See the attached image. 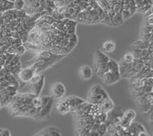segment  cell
Listing matches in <instances>:
<instances>
[{
  "instance_id": "9c48e42d",
  "label": "cell",
  "mask_w": 153,
  "mask_h": 136,
  "mask_svg": "<svg viewBox=\"0 0 153 136\" xmlns=\"http://www.w3.org/2000/svg\"><path fill=\"white\" fill-rule=\"evenodd\" d=\"M36 136H61L62 132L59 129L55 126H48L44 128L43 129L38 131L36 134Z\"/></svg>"
},
{
  "instance_id": "4fadbf2b",
  "label": "cell",
  "mask_w": 153,
  "mask_h": 136,
  "mask_svg": "<svg viewBox=\"0 0 153 136\" xmlns=\"http://www.w3.org/2000/svg\"><path fill=\"white\" fill-rule=\"evenodd\" d=\"M109 71L113 73L115 76H117L118 78H121V75L120 72V64L115 61L114 59H110L109 61Z\"/></svg>"
},
{
  "instance_id": "484cf974",
  "label": "cell",
  "mask_w": 153,
  "mask_h": 136,
  "mask_svg": "<svg viewBox=\"0 0 153 136\" xmlns=\"http://www.w3.org/2000/svg\"><path fill=\"white\" fill-rule=\"evenodd\" d=\"M68 42H72V43H76L77 42V37H76V34H69L68 37L67 38Z\"/></svg>"
},
{
  "instance_id": "f1b7e54d",
  "label": "cell",
  "mask_w": 153,
  "mask_h": 136,
  "mask_svg": "<svg viewBox=\"0 0 153 136\" xmlns=\"http://www.w3.org/2000/svg\"><path fill=\"white\" fill-rule=\"evenodd\" d=\"M11 132L9 129H0V136H10Z\"/></svg>"
},
{
  "instance_id": "d4e9b609",
  "label": "cell",
  "mask_w": 153,
  "mask_h": 136,
  "mask_svg": "<svg viewBox=\"0 0 153 136\" xmlns=\"http://www.w3.org/2000/svg\"><path fill=\"white\" fill-rule=\"evenodd\" d=\"M25 13H26V15H32L37 13L36 8L33 7V6H29L25 10Z\"/></svg>"
},
{
  "instance_id": "83f0119b",
  "label": "cell",
  "mask_w": 153,
  "mask_h": 136,
  "mask_svg": "<svg viewBox=\"0 0 153 136\" xmlns=\"http://www.w3.org/2000/svg\"><path fill=\"white\" fill-rule=\"evenodd\" d=\"M19 55H15L14 57H13V59H12V61H11L10 62V65L11 66H16V65H17L18 62H19Z\"/></svg>"
},
{
  "instance_id": "52a82bcc",
  "label": "cell",
  "mask_w": 153,
  "mask_h": 136,
  "mask_svg": "<svg viewBox=\"0 0 153 136\" xmlns=\"http://www.w3.org/2000/svg\"><path fill=\"white\" fill-rule=\"evenodd\" d=\"M136 117V113L132 110H127L123 113L120 119V126L123 128H128Z\"/></svg>"
},
{
  "instance_id": "ba28073f",
  "label": "cell",
  "mask_w": 153,
  "mask_h": 136,
  "mask_svg": "<svg viewBox=\"0 0 153 136\" xmlns=\"http://www.w3.org/2000/svg\"><path fill=\"white\" fill-rule=\"evenodd\" d=\"M128 129H129L130 135H148L143 125L139 122H136L133 121L130 124V126L128 127Z\"/></svg>"
},
{
  "instance_id": "d6a6232c",
  "label": "cell",
  "mask_w": 153,
  "mask_h": 136,
  "mask_svg": "<svg viewBox=\"0 0 153 136\" xmlns=\"http://www.w3.org/2000/svg\"><path fill=\"white\" fill-rule=\"evenodd\" d=\"M0 85H1V82H0Z\"/></svg>"
},
{
  "instance_id": "44dd1931",
  "label": "cell",
  "mask_w": 153,
  "mask_h": 136,
  "mask_svg": "<svg viewBox=\"0 0 153 136\" xmlns=\"http://www.w3.org/2000/svg\"><path fill=\"white\" fill-rule=\"evenodd\" d=\"M14 9L16 10H22L25 5V0H15L14 2Z\"/></svg>"
},
{
  "instance_id": "cb8c5ba5",
  "label": "cell",
  "mask_w": 153,
  "mask_h": 136,
  "mask_svg": "<svg viewBox=\"0 0 153 136\" xmlns=\"http://www.w3.org/2000/svg\"><path fill=\"white\" fill-rule=\"evenodd\" d=\"M16 51H17V48L13 45L9 46L6 50V53L8 54H12V55H16Z\"/></svg>"
},
{
  "instance_id": "9a60e30c",
  "label": "cell",
  "mask_w": 153,
  "mask_h": 136,
  "mask_svg": "<svg viewBox=\"0 0 153 136\" xmlns=\"http://www.w3.org/2000/svg\"><path fill=\"white\" fill-rule=\"evenodd\" d=\"M114 107V103H113V100H112L110 97H107L106 99H105V100L101 103L100 105L101 111L105 113L110 112Z\"/></svg>"
},
{
  "instance_id": "6da1fadb",
  "label": "cell",
  "mask_w": 153,
  "mask_h": 136,
  "mask_svg": "<svg viewBox=\"0 0 153 136\" xmlns=\"http://www.w3.org/2000/svg\"><path fill=\"white\" fill-rule=\"evenodd\" d=\"M107 97L109 96L104 88L99 84H97L90 89L87 101L94 105H100L101 103Z\"/></svg>"
},
{
  "instance_id": "5b68a950",
  "label": "cell",
  "mask_w": 153,
  "mask_h": 136,
  "mask_svg": "<svg viewBox=\"0 0 153 136\" xmlns=\"http://www.w3.org/2000/svg\"><path fill=\"white\" fill-rule=\"evenodd\" d=\"M36 73V70H35L33 66H28L26 68L22 69L21 70L19 71V72L17 74V76L18 78L22 82L28 83Z\"/></svg>"
},
{
  "instance_id": "ffe728a7",
  "label": "cell",
  "mask_w": 153,
  "mask_h": 136,
  "mask_svg": "<svg viewBox=\"0 0 153 136\" xmlns=\"http://www.w3.org/2000/svg\"><path fill=\"white\" fill-rule=\"evenodd\" d=\"M97 132H98V135H99V136L106 135V133L107 132V126H106L105 122H103V123H100V124L98 126Z\"/></svg>"
},
{
  "instance_id": "30bf717a",
  "label": "cell",
  "mask_w": 153,
  "mask_h": 136,
  "mask_svg": "<svg viewBox=\"0 0 153 136\" xmlns=\"http://www.w3.org/2000/svg\"><path fill=\"white\" fill-rule=\"evenodd\" d=\"M64 100H65V101L66 102V103L69 107L70 111H75L77 106L80 105V103L85 101L83 99L76 96H69L68 97L64 98Z\"/></svg>"
},
{
  "instance_id": "7402d4cb",
  "label": "cell",
  "mask_w": 153,
  "mask_h": 136,
  "mask_svg": "<svg viewBox=\"0 0 153 136\" xmlns=\"http://www.w3.org/2000/svg\"><path fill=\"white\" fill-rule=\"evenodd\" d=\"M113 11H114L115 14H120V13H122L123 10V4L116 2V3L113 5Z\"/></svg>"
},
{
  "instance_id": "8992f818",
  "label": "cell",
  "mask_w": 153,
  "mask_h": 136,
  "mask_svg": "<svg viewBox=\"0 0 153 136\" xmlns=\"http://www.w3.org/2000/svg\"><path fill=\"white\" fill-rule=\"evenodd\" d=\"M50 92L51 96H52L54 99L59 100L65 96L66 93V88L62 83L55 82L51 86Z\"/></svg>"
},
{
  "instance_id": "ac0fdd59",
  "label": "cell",
  "mask_w": 153,
  "mask_h": 136,
  "mask_svg": "<svg viewBox=\"0 0 153 136\" xmlns=\"http://www.w3.org/2000/svg\"><path fill=\"white\" fill-rule=\"evenodd\" d=\"M31 105L34 108H35L37 110H38L43 105V100H42V97L35 96L31 100Z\"/></svg>"
},
{
  "instance_id": "d6986e66",
  "label": "cell",
  "mask_w": 153,
  "mask_h": 136,
  "mask_svg": "<svg viewBox=\"0 0 153 136\" xmlns=\"http://www.w3.org/2000/svg\"><path fill=\"white\" fill-rule=\"evenodd\" d=\"M134 56H133V54L131 53V52H129V53H127L124 55V56L123 57L122 60L123 62H126V63H132V62L134 61Z\"/></svg>"
},
{
  "instance_id": "603a6c76",
  "label": "cell",
  "mask_w": 153,
  "mask_h": 136,
  "mask_svg": "<svg viewBox=\"0 0 153 136\" xmlns=\"http://www.w3.org/2000/svg\"><path fill=\"white\" fill-rule=\"evenodd\" d=\"M27 49L26 47H25L24 44H22L20 46L17 47V51H16V55L19 56H22L23 54L25 53V52H26Z\"/></svg>"
},
{
  "instance_id": "277c9868",
  "label": "cell",
  "mask_w": 153,
  "mask_h": 136,
  "mask_svg": "<svg viewBox=\"0 0 153 136\" xmlns=\"http://www.w3.org/2000/svg\"><path fill=\"white\" fill-rule=\"evenodd\" d=\"M45 75L41 72L36 73L34 77L28 81V86L30 87L34 94L36 96L40 95L45 86Z\"/></svg>"
},
{
  "instance_id": "4dcf8cb0",
  "label": "cell",
  "mask_w": 153,
  "mask_h": 136,
  "mask_svg": "<svg viewBox=\"0 0 153 136\" xmlns=\"http://www.w3.org/2000/svg\"><path fill=\"white\" fill-rule=\"evenodd\" d=\"M146 23H148V24H151V25H153V15L146 18Z\"/></svg>"
},
{
  "instance_id": "e0dca14e",
  "label": "cell",
  "mask_w": 153,
  "mask_h": 136,
  "mask_svg": "<svg viewBox=\"0 0 153 136\" xmlns=\"http://www.w3.org/2000/svg\"><path fill=\"white\" fill-rule=\"evenodd\" d=\"M115 49H116V43L111 40L105 41L102 46V50L104 53H112L114 51Z\"/></svg>"
},
{
  "instance_id": "7c38bea8",
  "label": "cell",
  "mask_w": 153,
  "mask_h": 136,
  "mask_svg": "<svg viewBox=\"0 0 153 136\" xmlns=\"http://www.w3.org/2000/svg\"><path fill=\"white\" fill-rule=\"evenodd\" d=\"M102 80L103 81V82L106 84V85H114L117 82H118L120 81V78L117 77V76H115L113 73H111L110 71H108L106 72H105L104 74L102 75L101 77Z\"/></svg>"
},
{
  "instance_id": "2e32d148",
  "label": "cell",
  "mask_w": 153,
  "mask_h": 136,
  "mask_svg": "<svg viewBox=\"0 0 153 136\" xmlns=\"http://www.w3.org/2000/svg\"><path fill=\"white\" fill-rule=\"evenodd\" d=\"M40 31H38L35 28L29 30L28 32V37H27V42L30 43H37L38 42V36H39Z\"/></svg>"
},
{
  "instance_id": "5bb4252c",
  "label": "cell",
  "mask_w": 153,
  "mask_h": 136,
  "mask_svg": "<svg viewBox=\"0 0 153 136\" xmlns=\"http://www.w3.org/2000/svg\"><path fill=\"white\" fill-rule=\"evenodd\" d=\"M56 109H57V112L59 113L61 115H65L66 113L70 112L69 107L65 101L64 98L59 99V100L56 103Z\"/></svg>"
},
{
  "instance_id": "7a4b0ae2",
  "label": "cell",
  "mask_w": 153,
  "mask_h": 136,
  "mask_svg": "<svg viewBox=\"0 0 153 136\" xmlns=\"http://www.w3.org/2000/svg\"><path fill=\"white\" fill-rule=\"evenodd\" d=\"M110 58L103 50H97L95 55L96 72L99 77H102L103 74L109 71V61Z\"/></svg>"
},
{
  "instance_id": "4316f807",
  "label": "cell",
  "mask_w": 153,
  "mask_h": 136,
  "mask_svg": "<svg viewBox=\"0 0 153 136\" xmlns=\"http://www.w3.org/2000/svg\"><path fill=\"white\" fill-rule=\"evenodd\" d=\"M122 16L123 20L125 21V20H126V19H129V18L132 16V15H131L130 12H129V10H123Z\"/></svg>"
},
{
  "instance_id": "3957f363",
  "label": "cell",
  "mask_w": 153,
  "mask_h": 136,
  "mask_svg": "<svg viewBox=\"0 0 153 136\" xmlns=\"http://www.w3.org/2000/svg\"><path fill=\"white\" fill-rule=\"evenodd\" d=\"M42 100H43V105L37 112V116L35 117L36 120H45L48 119L51 116L52 110L54 100V97L52 96L42 97Z\"/></svg>"
},
{
  "instance_id": "8fae6325",
  "label": "cell",
  "mask_w": 153,
  "mask_h": 136,
  "mask_svg": "<svg viewBox=\"0 0 153 136\" xmlns=\"http://www.w3.org/2000/svg\"><path fill=\"white\" fill-rule=\"evenodd\" d=\"M93 69L91 66H82L81 67H80L79 69V75H80V77L83 80H90L92 78L93 76Z\"/></svg>"
},
{
  "instance_id": "f546056e",
  "label": "cell",
  "mask_w": 153,
  "mask_h": 136,
  "mask_svg": "<svg viewBox=\"0 0 153 136\" xmlns=\"http://www.w3.org/2000/svg\"><path fill=\"white\" fill-rule=\"evenodd\" d=\"M153 15V5H152L151 7H150V9L147 11V12H146L144 15H145V17L147 18L150 15Z\"/></svg>"
},
{
  "instance_id": "1f68e13d",
  "label": "cell",
  "mask_w": 153,
  "mask_h": 136,
  "mask_svg": "<svg viewBox=\"0 0 153 136\" xmlns=\"http://www.w3.org/2000/svg\"><path fill=\"white\" fill-rule=\"evenodd\" d=\"M1 107H2V104H1V103H0V108H1Z\"/></svg>"
}]
</instances>
